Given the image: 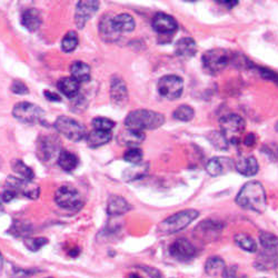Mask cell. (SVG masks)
<instances>
[{"instance_id": "d590c367", "label": "cell", "mask_w": 278, "mask_h": 278, "mask_svg": "<svg viewBox=\"0 0 278 278\" xmlns=\"http://www.w3.org/2000/svg\"><path fill=\"white\" fill-rule=\"evenodd\" d=\"M260 242L263 249L271 250L275 249L278 246V237L271 233L262 231L260 234Z\"/></svg>"}, {"instance_id": "e575fe53", "label": "cell", "mask_w": 278, "mask_h": 278, "mask_svg": "<svg viewBox=\"0 0 278 278\" xmlns=\"http://www.w3.org/2000/svg\"><path fill=\"white\" fill-rule=\"evenodd\" d=\"M173 116L179 122H191L195 116V111L191 106L181 105L175 109Z\"/></svg>"}, {"instance_id": "f1b7e54d", "label": "cell", "mask_w": 278, "mask_h": 278, "mask_svg": "<svg viewBox=\"0 0 278 278\" xmlns=\"http://www.w3.org/2000/svg\"><path fill=\"white\" fill-rule=\"evenodd\" d=\"M226 264L220 257L214 256L208 258L205 264V271L208 276L216 277L219 275H223L224 270L226 269Z\"/></svg>"}, {"instance_id": "277c9868", "label": "cell", "mask_w": 278, "mask_h": 278, "mask_svg": "<svg viewBox=\"0 0 278 278\" xmlns=\"http://www.w3.org/2000/svg\"><path fill=\"white\" fill-rule=\"evenodd\" d=\"M245 128V121L236 113H229L220 119V129H222L220 132L224 135L228 144L238 145L241 143Z\"/></svg>"}, {"instance_id": "7a4b0ae2", "label": "cell", "mask_w": 278, "mask_h": 278, "mask_svg": "<svg viewBox=\"0 0 278 278\" xmlns=\"http://www.w3.org/2000/svg\"><path fill=\"white\" fill-rule=\"evenodd\" d=\"M164 123H165V117H164L163 113L148 109H137L130 111L125 119L126 128L141 132L159 128Z\"/></svg>"}, {"instance_id": "5b68a950", "label": "cell", "mask_w": 278, "mask_h": 278, "mask_svg": "<svg viewBox=\"0 0 278 278\" xmlns=\"http://www.w3.org/2000/svg\"><path fill=\"white\" fill-rule=\"evenodd\" d=\"M54 126L57 131L73 142H80L86 137V129L84 126L71 117H58Z\"/></svg>"}, {"instance_id": "ba28073f", "label": "cell", "mask_w": 278, "mask_h": 278, "mask_svg": "<svg viewBox=\"0 0 278 278\" xmlns=\"http://www.w3.org/2000/svg\"><path fill=\"white\" fill-rule=\"evenodd\" d=\"M157 88L161 97L168 100H175L181 96L184 90V81L176 75H167L159 79Z\"/></svg>"}, {"instance_id": "83f0119b", "label": "cell", "mask_w": 278, "mask_h": 278, "mask_svg": "<svg viewBox=\"0 0 278 278\" xmlns=\"http://www.w3.org/2000/svg\"><path fill=\"white\" fill-rule=\"evenodd\" d=\"M79 164L78 157L75 154L71 153V151L67 150H61L58 156V165L64 169L65 172H73L76 168H77Z\"/></svg>"}, {"instance_id": "30bf717a", "label": "cell", "mask_w": 278, "mask_h": 278, "mask_svg": "<svg viewBox=\"0 0 278 278\" xmlns=\"http://www.w3.org/2000/svg\"><path fill=\"white\" fill-rule=\"evenodd\" d=\"M224 224L217 220L206 219L196 226L194 230V236L204 243H211L216 241L222 234Z\"/></svg>"}, {"instance_id": "44dd1931", "label": "cell", "mask_w": 278, "mask_h": 278, "mask_svg": "<svg viewBox=\"0 0 278 278\" xmlns=\"http://www.w3.org/2000/svg\"><path fill=\"white\" fill-rule=\"evenodd\" d=\"M175 53L182 58H191L197 53V45L193 38L184 37L176 42Z\"/></svg>"}, {"instance_id": "3957f363", "label": "cell", "mask_w": 278, "mask_h": 278, "mask_svg": "<svg viewBox=\"0 0 278 278\" xmlns=\"http://www.w3.org/2000/svg\"><path fill=\"white\" fill-rule=\"evenodd\" d=\"M199 216V213L195 210H185L179 213H176L169 216L158 226V231L163 235H172L178 233L191 224Z\"/></svg>"}, {"instance_id": "7dc6e473", "label": "cell", "mask_w": 278, "mask_h": 278, "mask_svg": "<svg viewBox=\"0 0 278 278\" xmlns=\"http://www.w3.org/2000/svg\"><path fill=\"white\" fill-rule=\"evenodd\" d=\"M256 144V136L254 134H248L244 138V145L247 147H254Z\"/></svg>"}, {"instance_id": "8d00e7d4", "label": "cell", "mask_w": 278, "mask_h": 278, "mask_svg": "<svg viewBox=\"0 0 278 278\" xmlns=\"http://www.w3.org/2000/svg\"><path fill=\"white\" fill-rule=\"evenodd\" d=\"M31 225L25 222H16L11 226L9 230L10 234L17 237H27L29 234H31Z\"/></svg>"}, {"instance_id": "6da1fadb", "label": "cell", "mask_w": 278, "mask_h": 278, "mask_svg": "<svg viewBox=\"0 0 278 278\" xmlns=\"http://www.w3.org/2000/svg\"><path fill=\"white\" fill-rule=\"evenodd\" d=\"M236 204L244 210L264 213L267 207V198L263 185L256 180L246 182L237 195Z\"/></svg>"}, {"instance_id": "cb8c5ba5", "label": "cell", "mask_w": 278, "mask_h": 278, "mask_svg": "<svg viewBox=\"0 0 278 278\" xmlns=\"http://www.w3.org/2000/svg\"><path fill=\"white\" fill-rule=\"evenodd\" d=\"M57 87H58V89L61 91L62 95H65L66 97L71 99L78 97L80 83H78V81L74 79L73 77H66L58 81Z\"/></svg>"}, {"instance_id": "b9f144b4", "label": "cell", "mask_w": 278, "mask_h": 278, "mask_svg": "<svg viewBox=\"0 0 278 278\" xmlns=\"http://www.w3.org/2000/svg\"><path fill=\"white\" fill-rule=\"evenodd\" d=\"M260 74L262 75L263 78L267 79V80L275 81V83H278V75L276 73H274L273 71H270V69L260 68Z\"/></svg>"}, {"instance_id": "1f68e13d", "label": "cell", "mask_w": 278, "mask_h": 278, "mask_svg": "<svg viewBox=\"0 0 278 278\" xmlns=\"http://www.w3.org/2000/svg\"><path fill=\"white\" fill-rule=\"evenodd\" d=\"M148 170V165L146 164H138V165H135L134 167L128 168L126 172L124 173V178L126 180H135L138 178H142V177L147 173Z\"/></svg>"}, {"instance_id": "7402d4cb", "label": "cell", "mask_w": 278, "mask_h": 278, "mask_svg": "<svg viewBox=\"0 0 278 278\" xmlns=\"http://www.w3.org/2000/svg\"><path fill=\"white\" fill-rule=\"evenodd\" d=\"M135 20L129 14H119L112 17V27L117 33H130L135 29Z\"/></svg>"}, {"instance_id": "2e32d148", "label": "cell", "mask_w": 278, "mask_h": 278, "mask_svg": "<svg viewBox=\"0 0 278 278\" xmlns=\"http://www.w3.org/2000/svg\"><path fill=\"white\" fill-rule=\"evenodd\" d=\"M231 168H234V163L230 158L214 157L208 160L206 172L213 177H217L219 175L228 173Z\"/></svg>"}, {"instance_id": "11a10c76", "label": "cell", "mask_w": 278, "mask_h": 278, "mask_svg": "<svg viewBox=\"0 0 278 278\" xmlns=\"http://www.w3.org/2000/svg\"><path fill=\"white\" fill-rule=\"evenodd\" d=\"M275 128H276V130L278 131V122H277V124H276V127H275Z\"/></svg>"}, {"instance_id": "836d02e7", "label": "cell", "mask_w": 278, "mask_h": 278, "mask_svg": "<svg viewBox=\"0 0 278 278\" xmlns=\"http://www.w3.org/2000/svg\"><path fill=\"white\" fill-rule=\"evenodd\" d=\"M208 141L213 145L215 148L218 150H227L228 149V142L226 141V138L220 131H211L207 135Z\"/></svg>"}, {"instance_id": "4fadbf2b", "label": "cell", "mask_w": 278, "mask_h": 278, "mask_svg": "<svg viewBox=\"0 0 278 278\" xmlns=\"http://www.w3.org/2000/svg\"><path fill=\"white\" fill-rule=\"evenodd\" d=\"M99 8L98 2H79L76 7L75 22L79 29H83L87 21L96 14Z\"/></svg>"}, {"instance_id": "9a60e30c", "label": "cell", "mask_w": 278, "mask_h": 278, "mask_svg": "<svg viewBox=\"0 0 278 278\" xmlns=\"http://www.w3.org/2000/svg\"><path fill=\"white\" fill-rule=\"evenodd\" d=\"M153 28L159 34H173L178 28L175 18L164 12H158L153 18Z\"/></svg>"}, {"instance_id": "ee69618b", "label": "cell", "mask_w": 278, "mask_h": 278, "mask_svg": "<svg viewBox=\"0 0 278 278\" xmlns=\"http://www.w3.org/2000/svg\"><path fill=\"white\" fill-rule=\"evenodd\" d=\"M17 196L18 194L15 191H12V189L10 188H7L2 195V200L4 201V203H10V201L14 200Z\"/></svg>"}, {"instance_id": "ffe728a7", "label": "cell", "mask_w": 278, "mask_h": 278, "mask_svg": "<svg viewBox=\"0 0 278 278\" xmlns=\"http://www.w3.org/2000/svg\"><path fill=\"white\" fill-rule=\"evenodd\" d=\"M57 139L45 136L38 141V156L41 160H49L57 150Z\"/></svg>"}, {"instance_id": "4dcf8cb0", "label": "cell", "mask_w": 278, "mask_h": 278, "mask_svg": "<svg viewBox=\"0 0 278 278\" xmlns=\"http://www.w3.org/2000/svg\"><path fill=\"white\" fill-rule=\"evenodd\" d=\"M11 167L16 174L20 175L22 177V179H27V180L34 179L35 173L33 172V169L28 167L26 164L22 163L20 159H15L14 161H12Z\"/></svg>"}, {"instance_id": "bcb514c9", "label": "cell", "mask_w": 278, "mask_h": 278, "mask_svg": "<svg viewBox=\"0 0 278 278\" xmlns=\"http://www.w3.org/2000/svg\"><path fill=\"white\" fill-rule=\"evenodd\" d=\"M142 269L144 271H146V273L150 276V278H163L161 273L157 268L148 267V266H142Z\"/></svg>"}, {"instance_id": "484cf974", "label": "cell", "mask_w": 278, "mask_h": 278, "mask_svg": "<svg viewBox=\"0 0 278 278\" xmlns=\"http://www.w3.org/2000/svg\"><path fill=\"white\" fill-rule=\"evenodd\" d=\"M72 77L78 83H84L90 79V66L83 61H75L71 67Z\"/></svg>"}, {"instance_id": "816d5d0a", "label": "cell", "mask_w": 278, "mask_h": 278, "mask_svg": "<svg viewBox=\"0 0 278 278\" xmlns=\"http://www.w3.org/2000/svg\"><path fill=\"white\" fill-rule=\"evenodd\" d=\"M79 252H80V250L78 248H75V249L69 251V255H71L72 257H76V256H77L79 254Z\"/></svg>"}, {"instance_id": "4316f807", "label": "cell", "mask_w": 278, "mask_h": 278, "mask_svg": "<svg viewBox=\"0 0 278 278\" xmlns=\"http://www.w3.org/2000/svg\"><path fill=\"white\" fill-rule=\"evenodd\" d=\"M100 34L107 41H115L118 38V33L112 27V17L108 15H104L102 20L99 22Z\"/></svg>"}, {"instance_id": "d6986e66", "label": "cell", "mask_w": 278, "mask_h": 278, "mask_svg": "<svg viewBox=\"0 0 278 278\" xmlns=\"http://www.w3.org/2000/svg\"><path fill=\"white\" fill-rule=\"evenodd\" d=\"M235 167L239 174L243 176L250 177L258 173V161L254 156L242 157L235 163Z\"/></svg>"}, {"instance_id": "f5cc1de1", "label": "cell", "mask_w": 278, "mask_h": 278, "mask_svg": "<svg viewBox=\"0 0 278 278\" xmlns=\"http://www.w3.org/2000/svg\"><path fill=\"white\" fill-rule=\"evenodd\" d=\"M3 267H4V257L2 255V252H0V270L3 269Z\"/></svg>"}, {"instance_id": "8992f818", "label": "cell", "mask_w": 278, "mask_h": 278, "mask_svg": "<svg viewBox=\"0 0 278 278\" xmlns=\"http://www.w3.org/2000/svg\"><path fill=\"white\" fill-rule=\"evenodd\" d=\"M12 116L17 121L25 124H36L42 121V118L45 117V111L35 104L22 102L15 105L12 109Z\"/></svg>"}, {"instance_id": "f6af8a7d", "label": "cell", "mask_w": 278, "mask_h": 278, "mask_svg": "<svg viewBox=\"0 0 278 278\" xmlns=\"http://www.w3.org/2000/svg\"><path fill=\"white\" fill-rule=\"evenodd\" d=\"M224 278H247L246 276H241L239 277L237 275V267L236 266H231V267H226L224 270V273L222 275Z\"/></svg>"}, {"instance_id": "74e56055", "label": "cell", "mask_w": 278, "mask_h": 278, "mask_svg": "<svg viewBox=\"0 0 278 278\" xmlns=\"http://www.w3.org/2000/svg\"><path fill=\"white\" fill-rule=\"evenodd\" d=\"M92 127L94 129L100 131H111V129L115 127V122H112L109 118L97 117L92 121Z\"/></svg>"}, {"instance_id": "c3c4849f", "label": "cell", "mask_w": 278, "mask_h": 278, "mask_svg": "<svg viewBox=\"0 0 278 278\" xmlns=\"http://www.w3.org/2000/svg\"><path fill=\"white\" fill-rule=\"evenodd\" d=\"M43 94H45V96L49 100V102H60V100H61V97H59L58 95L55 94V92L46 90Z\"/></svg>"}, {"instance_id": "f907efd6", "label": "cell", "mask_w": 278, "mask_h": 278, "mask_svg": "<svg viewBox=\"0 0 278 278\" xmlns=\"http://www.w3.org/2000/svg\"><path fill=\"white\" fill-rule=\"evenodd\" d=\"M274 270L276 271V276L278 278V246L275 248V267Z\"/></svg>"}, {"instance_id": "8fae6325", "label": "cell", "mask_w": 278, "mask_h": 278, "mask_svg": "<svg viewBox=\"0 0 278 278\" xmlns=\"http://www.w3.org/2000/svg\"><path fill=\"white\" fill-rule=\"evenodd\" d=\"M7 188L12 189L17 194H20L25 197H28L30 199H37L39 197L40 189L36 184H34L33 180H27L19 178V177L10 176L7 179Z\"/></svg>"}, {"instance_id": "d6a6232c", "label": "cell", "mask_w": 278, "mask_h": 278, "mask_svg": "<svg viewBox=\"0 0 278 278\" xmlns=\"http://www.w3.org/2000/svg\"><path fill=\"white\" fill-rule=\"evenodd\" d=\"M79 43V38L76 31H69V33L64 37L61 41V49L65 53H72L77 48Z\"/></svg>"}, {"instance_id": "52a82bcc", "label": "cell", "mask_w": 278, "mask_h": 278, "mask_svg": "<svg viewBox=\"0 0 278 278\" xmlns=\"http://www.w3.org/2000/svg\"><path fill=\"white\" fill-rule=\"evenodd\" d=\"M230 61V55L222 48L211 49L203 55V65L206 71L217 74L227 67Z\"/></svg>"}, {"instance_id": "d4e9b609", "label": "cell", "mask_w": 278, "mask_h": 278, "mask_svg": "<svg viewBox=\"0 0 278 278\" xmlns=\"http://www.w3.org/2000/svg\"><path fill=\"white\" fill-rule=\"evenodd\" d=\"M111 137V131H100L94 129L87 135L86 141L87 145L90 148H98L104 146L107 143H109Z\"/></svg>"}, {"instance_id": "5bb4252c", "label": "cell", "mask_w": 278, "mask_h": 278, "mask_svg": "<svg viewBox=\"0 0 278 278\" xmlns=\"http://www.w3.org/2000/svg\"><path fill=\"white\" fill-rule=\"evenodd\" d=\"M110 98L111 102L123 107L128 102V89L127 85L121 77H112L110 83Z\"/></svg>"}, {"instance_id": "e0dca14e", "label": "cell", "mask_w": 278, "mask_h": 278, "mask_svg": "<svg viewBox=\"0 0 278 278\" xmlns=\"http://www.w3.org/2000/svg\"><path fill=\"white\" fill-rule=\"evenodd\" d=\"M131 210V206L122 196L112 195L107 203V213L110 216H121Z\"/></svg>"}, {"instance_id": "db71d44e", "label": "cell", "mask_w": 278, "mask_h": 278, "mask_svg": "<svg viewBox=\"0 0 278 278\" xmlns=\"http://www.w3.org/2000/svg\"><path fill=\"white\" fill-rule=\"evenodd\" d=\"M129 278H142V277L137 274H131V275H129Z\"/></svg>"}, {"instance_id": "9c48e42d", "label": "cell", "mask_w": 278, "mask_h": 278, "mask_svg": "<svg viewBox=\"0 0 278 278\" xmlns=\"http://www.w3.org/2000/svg\"><path fill=\"white\" fill-rule=\"evenodd\" d=\"M55 201L57 205L65 210H78L81 205L80 193L74 186H61L55 194Z\"/></svg>"}, {"instance_id": "9f6ffc18", "label": "cell", "mask_w": 278, "mask_h": 278, "mask_svg": "<svg viewBox=\"0 0 278 278\" xmlns=\"http://www.w3.org/2000/svg\"><path fill=\"white\" fill-rule=\"evenodd\" d=\"M0 200H2V197H0ZM3 201V200H2Z\"/></svg>"}, {"instance_id": "f35d334b", "label": "cell", "mask_w": 278, "mask_h": 278, "mask_svg": "<svg viewBox=\"0 0 278 278\" xmlns=\"http://www.w3.org/2000/svg\"><path fill=\"white\" fill-rule=\"evenodd\" d=\"M47 244H48V239L43 237L25 239V246H26V247L31 251H38Z\"/></svg>"}, {"instance_id": "f546056e", "label": "cell", "mask_w": 278, "mask_h": 278, "mask_svg": "<svg viewBox=\"0 0 278 278\" xmlns=\"http://www.w3.org/2000/svg\"><path fill=\"white\" fill-rule=\"evenodd\" d=\"M235 243L241 247L242 249L248 251V252H255L257 250V244L247 234L239 233L234 237Z\"/></svg>"}, {"instance_id": "60d3db41", "label": "cell", "mask_w": 278, "mask_h": 278, "mask_svg": "<svg viewBox=\"0 0 278 278\" xmlns=\"http://www.w3.org/2000/svg\"><path fill=\"white\" fill-rule=\"evenodd\" d=\"M11 91L17 95H26L28 94V88L22 83V81L16 80L11 85Z\"/></svg>"}, {"instance_id": "ac0fdd59", "label": "cell", "mask_w": 278, "mask_h": 278, "mask_svg": "<svg viewBox=\"0 0 278 278\" xmlns=\"http://www.w3.org/2000/svg\"><path fill=\"white\" fill-rule=\"evenodd\" d=\"M144 139H145L144 132L135 131L128 128L122 130L117 136V141L119 144L130 148H136L137 146H139V145L144 142Z\"/></svg>"}, {"instance_id": "ab89813d", "label": "cell", "mask_w": 278, "mask_h": 278, "mask_svg": "<svg viewBox=\"0 0 278 278\" xmlns=\"http://www.w3.org/2000/svg\"><path fill=\"white\" fill-rule=\"evenodd\" d=\"M124 159L134 165H138L143 159V151L139 148H130L124 154Z\"/></svg>"}, {"instance_id": "681fc988", "label": "cell", "mask_w": 278, "mask_h": 278, "mask_svg": "<svg viewBox=\"0 0 278 278\" xmlns=\"http://www.w3.org/2000/svg\"><path fill=\"white\" fill-rule=\"evenodd\" d=\"M218 4L223 5L227 9H231L238 5V2H233V0H225V2H218Z\"/></svg>"}, {"instance_id": "7bdbcfd3", "label": "cell", "mask_w": 278, "mask_h": 278, "mask_svg": "<svg viewBox=\"0 0 278 278\" xmlns=\"http://www.w3.org/2000/svg\"><path fill=\"white\" fill-rule=\"evenodd\" d=\"M36 273V270L33 269H21V268H14V274L12 276L16 278H28L31 275H34Z\"/></svg>"}, {"instance_id": "7c38bea8", "label": "cell", "mask_w": 278, "mask_h": 278, "mask_svg": "<svg viewBox=\"0 0 278 278\" xmlns=\"http://www.w3.org/2000/svg\"><path fill=\"white\" fill-rule=\"evenodd\" d=\"M169 254L176 261L188 262L192 261L197 254V249L186 238H178L170 245Z\"/></svg>"}, {"instance_id": "603a6c76", "label": "cell", "mask_w": 278, "mask_h": 278, "mask_svg": "<svg viewBox=\"0 0 278 278\" xmlns=\"http://www.w3.org/2000/svg\"><path fill=\"white\" fill-rule=\"evenodd\" d=\"M21 25L29 31H36L41 25V17L39 11L35 8L25 10L21 15Z\"/></svg>"}]
</instances>
